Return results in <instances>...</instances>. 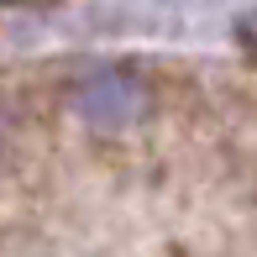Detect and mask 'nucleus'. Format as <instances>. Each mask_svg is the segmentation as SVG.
Listing matches in <instances>:
<instances>
[{"instance_id": "obj_1", "label": "nucleus", "mask_w": 257, "mask_h": 257, "mask_svg": "<svg viewBox=\"0 0 257 257\" xmlns=\"http://www.w3.org/2000/svg\"><path fill=\"white\" fill-rule=\"evenodd\" d=\"M84 105H89V115H95V121L115 126V121H132V110H137V89H132V84H115V79H110V84H100Z\"/></svg>"}]
</instances>
